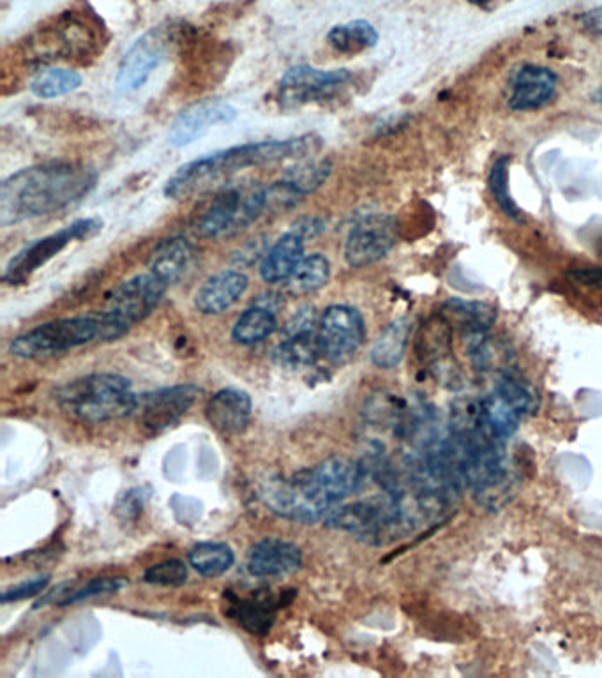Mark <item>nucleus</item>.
Returning a JSON list of instances; mask_svg holds the SVG:
<instances>
[{"label": "nucleus", "instance_id": "obj_12", "mask_svg": "<svg viewBox=\"0 0 602 678\" xmlns=\"http://www.w3.org/2000/svg\"><path fill=\"white\" fill-rule=\"evenodd\" d=\"M349 70L322 71L310 66L288 70L279 81V103L297 109L313 101H324L350 80Z\"/></svg>", "mask_w": 602, "mask_h": 678}, {"label": "nucleus", "instance_id": "obj_26", "mask_svg": "<svg viewBox=\"0 0 602 678\" xmlns=\"http://www.w3.org/2000/svg\"><path fill=\"white\" fill-rule=\"evenodd\" d=\"M494 394L500 395L516 414L536 415L541 409V395L527 378L511 369L500 373Z\"/></svg>", "mask_w": 602, "mask_h": 678}, {"label": "nucleus", "instance_id": "obj_29", "mask_svg": "<svg viewBox=\"0 0 602 678\" xmlns=\"http://www.w3.org/2000/svg\"><path fill=\"white\" fill-rule=\"evenodd\" d=\"M234 610L240 626L253 635H265L276 618L278 601L267 593H256L253 598L237 601Z\"/></svg>", "mask_w": 602, "mask_h": 678}, {"label": "nucleus", "instance_id": "obj_8", "mask_svg": "<svg viewBox=\"0 0 602 678\" xmlns=\"http://www.w3.org/2000/svg\"><path fill=\"white\" fill-rule=\"evenodd\" d=\"M101 230H103V222L99 217H85V219H76L52 236L42 237L33 244L25 246L24 250L14 254L5 267L4 281L11 285L27 281L38 268L48 264L62 250H66L71 242L92 239Z\"/></svg>", "mask_w": 602, "mask_h": 678}, {"label": "nucleus", "instance_id": "obj_7", "mask_svg": "<svg viewBox=\"0 0 602 678\" xmlns=\"http://www.w3.org/2000/svg\"><path fill=\"white\" fill-rule=\"evenodd\" d=\"M262 499L281 518L302 523L327 519L336 507L311 470L268 480L262 490Z\"/></svg>", "mask_w": 602, "mask_h": 678}, {"label": "nucleus", "instance_id": "obj_30", "mask_svg": "<svg viewBox=\"0 0 602 678\" xmlns=\"http://www.w3.org/2000/svg\"><path fill=\"white\" fill-rule=\"evenodd\" d=\"M330 278V262L324 254L313 253L302 259L296 273L288 279L293 296H310L324 288Z\"/></svg>", "mask_w": 602, "mask_h": 678}, {"label": "nucleus", "instance_id": "obj_41", "mask_svg": "<svg viewBox=\"0 0 602 678\" xmlns=\"http://www.w3.org/2000/svg\"><path fill=\"white\" fill-rule=\"evenodd\" d=\"M581 24L590 34L602 38V5L601 8H595V10H590L589 13H585L581 16Z\"/></svg>", "mask_w": 602, "mask_h": 678}, {"label": "nucleus", "instance_id": "obj_40", "mask_svg": "<svg viewBox=\"0 0 602 678\" xmlns=\"http://www.w3.org/2000/svg\"><path fill=\"white\" fill-rule=\"evenodd\" d=\"M569 278L573 279V281L578 282V285H584V287L598 288V290H602L601 267L579 268V271L570 273Z\"/></svg>", "mask_w": 602, "mask_h": 678}, {"label": "nucleus", "instance_id": "obj_25", "mask_svg": "<svg viewBox=\"0 0 602 678\" xmlns=\"http://www.w3.org/2000/svg\"><path fill=\"white\" fill-rule=\"evenodd\" d=\"M440 315L449 322L451 327H457L463 336L471 332L490 330L497 322V310L486 302L463 301V299H449L443 304Z\"/></svg>", "mask_w": 602, "mask_h": 678}, {"label": "nucleus", "instance_id": "obj_17", "mask_svg": "<svg viewBox=\"0 0 602 678\" xmlns=\"http://www.w3.org/2000/svg\"><path fill=\"white\" fill-rule=\"evenodd\" d=\"M237 110L222 99H205L179 113L170 127V146L186 147L202 138L211 127L234 123Z\"/></svg>", "mask_w": 602, "mask_h": 678}, {"label": "nucleus", "instance_id": "obj_19", "mask_svg": "<svg viewBox=\"0 0 602 678\" xmlns=\"http://www.w3.org/2000/svg\"><path fill=\"white\" fill-rule=\"evenodd\" d=\"M253 403L248 392L240 389H222L212 395L205 406L212 428L223 435H239L250 424Z\"/></svg>", "mask_w": 602, "mask_h": 678}, {"label": "nucleus", "instance_id": "obj_21", "mask_svg": "<svg viewBox=\"0 0 602 678\" xmlns=\"http://www.w3.org/2000/svg\"><path fill=\"white\" fill-rule=\"evenodd\" d=\"M250 279L240 271H222L203 282L195 297V306L203 315H220L230 310L248 290Z\"/></svg>", "mask_w": 602, "mask_h": 678}, {"label": "nucleus", "instance_id": "obj_14", "mask_svg": "<svg viewBox=\"0 0 602 678\" xmlns=\"http://www.w3.org/2000/svg\"><path fill=\"white\" fill-rule=\"evenodd\" d=\"M198 394L197 386L184 384L141 395L137 406L138 423L149 435L161 434L183 419Z\"/></svg>", "mask_w": 602, "mask_h": 678}, {"label": "nucleus", "instance_id": "obj_5", "mask_svg": "<svg viewBox=\"0 0 602 678\" xmlns=\"http://www.w3.org/2000/svg\"><path fill=\"white\" fill-rule=\"evenodd\" d=\"M103 339V324L98 311L90 315L47 322L11 341L13 355L22 359L52 357L57 353L78 349L81 344Z\"/></svg>", "mask_w": 602, "mask_h": 678}, {"label": "nucleus", "instance_id": "obj_16", "mask_svg": "<svg viewBox=\"0 0 602 678\" xmlns=\"http://www.w3.org/2000/svg\"><path fill=\"white\" fill-rule=\"evenodd\" d=\"M321 353L318 324L313 310H301L288 322L281 343L274 350V361L287 369L311 366Z\"/></svg>", "mask_w": 602, "mask_h": 678}, {"label": "nucleus", "instance_id": "obj_20", "mask_svg": "<svg viewBox=\"0 0 602 678\" xmlns=\"http://www.w3.org/2000/svg\"><path fill=\"white\" fill-rule=\"evenodd\" d=\"M556 78L553 71L542 66H525L518 71L513 85L509 106L514 112H530L550 103L556 95Z\"/></svg>", "mask_w": 602, "mask_h": 678}, {"label": "nucleus", "instance_id": "obj_37", "mask_svg": "<svg viewBox=\"0 0 602 678\" xmlns=\"http://www.w3.org/2000/svg\"><path fill=\"white\" fill-rule=\"evenodd\" d=\"M147 583L163 585V587H180L188 579V567L183 561H165L152 565L143 575Z\"/></svg>", "mask_w": 602, "mask_h": 678}, {"label": "nucleus", "instance_id": "obj_32", "mask_svg": "<svg viewBox=\"0 0 602 678\" xmlns=\"http://www.w3.org/2000/svg\"><path fill=\"white\" fill-rule=\"evenodd\" d=\"M234 562H236L234 551L223 542H200L189 551V564L205 578L225 575Z\"/></svg>", "mask_w": 602, "mask_h": 678}, {"label": "nucleus", "instance_id": "obj_1", "mask_svg": "<svg viewBox=\"0 0 602 678\" xmlns=\"http://www.w3.org/2000/svg\"><path fill=\"white\" fill-rule=\"evenodd\" d=\"M96 180L92 170L75 163L20 170L0 186V225H18L70 208L95 189Z\"/></svg>", "mask_w": 602, "mask_h": 678}, {"label": "nucleus", "instance_id": "obj_13", "mask_svg": "<svg viewBox=\"0 0 602 678\" xmlns=\"http://www.w3.org/2000/svg\"><path fill=\"white\" fill-rule=\"evenodd\" d=\"M398 225L389 214H372L353 226L344 244V260L350 267L375 264L394 248Z\"/></svg>", "mask_w": 602, "mask_h": 678}, {"label": "nucleus", "instance_id": "obj_38", "mask_svg": "<svg viewBox=\"0 0 602 678\" xmlns=\"http://www.w3.org/2000/svg\"><path fill=\"white\" fill-rule=\"evenodd\" d=\"M126 581L123 578H95L89 583L81 587L80 590L67 593V598L61 601V606H70V604L80 603L84 599L95 598L101 593L117 592L123 589Z\"/></svg>", "mask_w": 602, "mask_h": 678}, {"label": "nucleus", "instance_id": "obj_27", "mask_svg": "<svg viewBox=\"0 0 602 678\" xmlns=\"http://www.w3.org/2000/svg\"><path fill=\"white\" fill-rule=\"evenodd\" d=\"M276 329H278L276 311L268 304L259 302L237 318L231 329V338L239 344H256L267 339Z\"/></svg>", "mask_w": 602, "mask_h": 678}, {"label": "nucleus", "instance_id": "obj_22", "mask_svg": "<svg viewBox=\"0 0 602 678\" xmlns=\"http://www.w3.org/2000/svg\"><path fill=\"white\" fill-rule=\"evenodd\" d=\"M193 262V246L189 244L184 237H168L155 246L149 256V273L166 287L175 282L188 273L189 265Z\"/></svg>", "mask_w": 602, "mask_h": 678}, {"label": "nucleus", "instance_id": "obj_6", "mask_svg": "<svg viewBox=\"0 0 602 678\" xmlns=\"http://www.w3.org/2000/svg\"><path fill=\"white\" fill-rule=\"evenodd\" d=\"M166 290L168 287L165 282H161L151 273L138 274L115 288L106 306L98 311L103 324V339L112 341L126 335L133 325L151 315Z\"/></svg>", "mask_w": 602, "mask_h": 678}, {"label": "nucleus", "instance_id": "obj_23", "mask_svg": "<svg viewBox=\"0 0 602 678\" xmlns=\"http://www.w3.org/2000/svg\"><path fill=\"white\" fill-rule=\"evenodd\" d=\"M304 259V237L297 230L288 231L264 254L260 276L267 282L288 281Z\"/></svg>", "mask_w": 602, "mask_h": 678}, {"label": "nucleus", "instance_id": "obj_10", "mask_svg": "<svg viewBox=\"0 0 602 678\" xmlns=\"http://www.w3.org/2000/svg\"><path fill=\"white\" fill-rule=\"evenodd\" d=\"M98 42V34L76 13H64L52 27L36 34L33 48L39 59H71L89 53Z\"/></svg>", "mask_w": 602, "mask_h": 678}, {"label": "nucleus", "instance_id": "obj_43", "mask_svg": "<svg viewBox=\"0 0 602 678\" xmlns=\"http://www.w3.org/2000/svg\"><path fill=\"white\" fill-rule=\"evenodd\" d=\"M592 99L595 103L602 104V85H599L598 89L593 90Z\"/></svg>", "mask_w": 602, "mask_h": 678}, {"label": "nucleus", "instance_id": "obj_34", "mask_svg": "<svg viewBox=\"0 0 602 678\" xmlns=\"http://www.w3.org/2000/svg\"><path fill=\"white\" fill-rule=\"evenodd\" d=\"M482 417L491 434L507 442L509 438L516 434L522 415L516 414L500 395L493 392L490 398L482 400Z\"/></svg>", "mask_w": 602, "mask_h": 678}, {"label": "nucleus", "instance_id": "obj_2", "mask_svg": "<svg viewBox=\"0 0 602 678\" xmlns=\"http://www.w3.org/2000/svg\"><path fill=\"white\" fill-rule=\"evenodd\" d=\"M321 141L315 135H306L290 140L253 141L214 152L180 166L166 183L165 194L172 200H184L205 193L250 166L273 165L313 154L321 149Z\"/></svg>", "mask_w": 602, "mask_h": 678}, {"label": "nucleus", "instance_id": "obj_36", "mask_svg": "<svg viewBox=\"0 0 602 678\" xmlns=\"http://www.w3.org/2000/svg\"><path fill=\"white\" fill-rule=\"evenodd\" d=\"M509 163H511V155H502L491 166V194H493L494 200H497L499 208L502 209L504 214H507L514 222L523 223L525 217L522 216V211L514 202L513 197H511V189H509Z\"/></svg>", "mask_w": 602, "mask_h": 678}, {"label": "nucleus", "instance_id": "obj_4", "mask_svg": "<svg viewBox=\"0 0 602 678\" xmlns=\"http://www.w3.org/2000/svg\"><path fill=\"white\" fill-rule=\"evenodd\" d=\"M268 205V189L259 183L231 184L217 191L197 214L195 230L208 239L244 230Z\"/></svg>", "mask_w": 602, "mask_h": 678}, {"label": "nucleus", "instance_id": "obj_18", "mask_svg": "<svg viewBox=\"0 0 602 678\" xmlns=\"http://www.w3.org/2000/svg\"><path fill=\"white\" fill-rule=\"evenodd\" d=\"M301 565V548L278 537H267L256 542L248 555V569L256 578L292 575Z\"/></svg>", "mask_w": 602, "mask_h": 678}, {"label": "nucleus", "instance_id": "obj_42", "mask_svg": "<svg viewBox=\"0 0 602 678\" xmlns=\"http://www.w3.org/2000/svg\"><path fill=\"white\" fill-rule=\"evenodd\" d=\"M471 4L480 5V8H486V5L493 4V2H499V0H468Z\"/></svg>", "mask_w": 602, "mask_h": 678}, {"label": "nucleus", "instance_id": "obj_28", "mask_svg": "<svg viewBox=\"0 0 602 678\" xmlns=\"http://www.w3.org/2000/svg\"><path fill=\"white\" fill-rule=\"evenodd\" d=\"M410 329H412V325H410L406 318L392 322V324L381 332L380 338L377 339V343L373 344V364L381 367V369H392V367L398 366V364L403 361V355H405Z\"/></svg>", "mask_w": 602, "mask_h": 678}, {"label": "nucleus", "instance_id": "obj_9", "mask_svg": "<svg viewBox=\"0 0 602 678\" xmlns=\"http://www.w3.org/2000/svg\"><path fill=\"white\" fill-rule=\"evenodd\" d=\"M366 325L359 310L336 304L324 311L318 322L321 353L330 363H344L363 347Z\"/></svg>", "mask_w": 602, "mask_h": 678}, {"label": "nucleus", "instance_id": "obj_11", "mask_svg": "<svg viewBox=\"0 0 602 678\" xmlns=\"http://www.w3.org/2000/svg\"><path fill=\"white\" fill-rule=\"evenodd\" d=\"M452 327L442 315L424 325L419 339V355L429 375L449 391L463 387V373L452 353Z\"/></svg>", "mask_w": 602, "mask_h": 678}, {"label": "nucleus", "instance_id": "obj_24", "mask_svg": "<svg viewBox=\"0 0 602 678\" xmlns=\"http://www.w3.org/2000/svg\"><path fill=\"white\" fill-rule=\"evenodd\" d=\"M465 338L466 355L477 372H505L511 369L514 352L499 336H491L488 330L471 332Z\"/></svg>", "mask_w": 602, "mask_h": 678}, {"label": "nucleus", "instance_id": "obj_35", "mask_svg": "<svg viewBox=\"0 0 602 678\" xmlns=\"http://www.w3.org/2000/svg\"><path fill=\"white\" fill-rule=\"evenodd\" d=\"M329 174V161H313V163H304L297 168L288 170L281 183L292 189L297 197H304V194L313 193L315 189L321 188Z\"/></svg>", "mask_w": 602, "mask_h": 678}, {"label": "nucleus", "instance_id": "obj_15", "mask_svg": "<svg viewBox=\"0 0 602 678\" xmlns=\"http://www.w3.org/2000/svg\"><path fill=\"white\" fill-rule=\"evenodd\" d=\"M170 30L165 28H152L143 34L124 55L118 66L115 87L118 92H133L146 85L152 71L160 66L168 52Z\"/></svg>", "mask_w": 602, "mask_h": 678}, {"label": "nucleus", "instance_id": "obj_3", "mask_svg": "<svg viewBox=\"0 0 602 678\" xmlns=\"http://www.w3.org/2000/svg\"><path fill=\"white\" fill-rule=\"evenodd\" d=\"M57 403L73 419L81 423H106L137 412V392L131 381L113 373H96L62 386Z\"/></svg>", "mask_w": 602, "mask_h": 678}, {"label": "nucleus", "instance_id": "obj_39", "mask_svg": "<svg viewBox=\"0 0 602 678\" xmlns=\"http://www.w3.org/2000/svg\"><path fill=\"white\" fill-rule=\"evenodd\" d=\"M50 583V576L41 575L36 578L25 579L22 583L14 585L10 590L2 593V603H14V601H24V599L34 598L42 590L47 589Z\"/></svg>", "mask_w": 602, "mask_h": 678}, {"label": "nucleus", "instance_id": "obj_33", "mask_svg": "<svg viewBox=\"0 0 602 678\" xmlns=\"http://www.w3.org/2000/svg\"><path fill=\"white\" fill-rule=\"evenodd\" d=\"M81 85V75L78 71L67 67H45L38 71L30 81V90L38 98L52 99L70 95Z\"/></svg>", "mask_w": 602, "mask_h": 678}, {"label": "nucleus", "instance_id": "obj_31", "mask_svg": "<svg viewBox=\"0 0 602 678\" xmlns=\"http://www.w3.org/2000/svg\"><path fill=\"white\" fill-rule=\"evenodd\" d=\"M330 47L339 53H359L378 42V33L372 24L358 20L349 25H336L327 34Z\"/></svg>", "mask_w": 602, "mask_h": 678}]
</instances>
